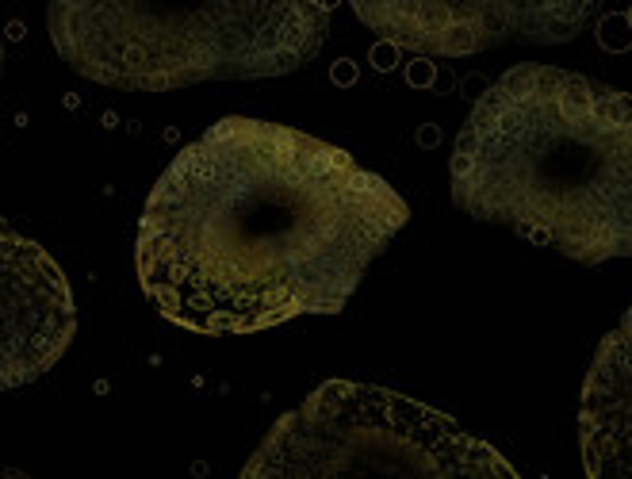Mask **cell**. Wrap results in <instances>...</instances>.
<instances>
[{
  "mask_svg": "<svg viewBox=\"0 0 632 479\" xmlns=\"http://www.w3.org/2000/svg\"><path fill=\"white\" fill-rule=\"evenodd\" d=\"M410 81L414 85H429L433 81V66H429V61H414V66H410Z\"/></svg>",
  "mask_w": 632,
  "mask_h": 479,
  "instance_id": "cell-9",
  "label": "cell"
},
{
  "mask_svg": "<svg viewBox=\"0 0 632 479\" xmlns=\"http://www.w3.org/2000/svg\"><path fill=\"white\" fill-rule=\"evenodd\" d=\"M598 42L606 46V51H628L632 46V23L628 15H606L602 23H598Z\"/></svg>",
  "mask_w": 632,
  "mask_h": 479,
  "instance_id": "cell-8",
  "label": "cell"
},
{
  "mask_svg": "<svg viewBox=\"0 0 632 479\" xmlns=\"http://www.w3.org/2000/svg\"><path fill=\"white\" fill-rule=\"evenodd\" d=\"M628 23H632V15H628Z\"/></svg>",
  "mask_w": 632,
  "mask_h": 479,
  "instance_id": "cell-13",
  "label": "cell"
},
{
  "mask_svg": "<svg viewBox=\"0 0 632 479\" xmlns=\"http://www.w3.org/2000/svg\"><path fill=\"white\" fill-rule=\"evenodd\" d=\"M579 453L587 479H632V307L590 357L579 391Z\"/></svg>",
  "mask_w": 632,
  "mask_h": 479,
  "instance_id": "cell-7",
  "label": "cell"
},
{
  "mask_svg": "<svg viewBox=\"0 0 632 479\" xmlns=\"http://www.w3.org/2000/svg\"><path fill=\"white\" fill-rule=\"evenodd\" d=\"M5 479H35V475H27V472H15V468H8V472H5Z\"/></svg>",
  "mask_w": 632,
  "mask_h": 479,
  "instance_id": "cell-12",
  "label": "cell"
},
{
  "mask_svg": "<svg viewBox=\"0 0 632 479\" xmlns=\"http://www.w3.org/2000/svg\"><path fill=\"white\" fill-rule=\"evenodd\" d=\"M421 146H437V127H426V131H421Z\"/></svg>",
  "mask_w": 632,
  "mask_h": 479,
  "instance_id": "cell-11",
  "label": "cell"
},
{
  "mask_svg": "<svg viewBox=\"0 0 632 479\" xmlns=\"http://www.w3.org/2000/svg\"><path fill=\"white\" fill-rule=\"evenodd\" d=\"M238 479H522L491 441L429 403L326 380L280 414Z\"/></svg>",
  "mask_w": 632,
  "mask_h": 479,
  "instance_id": "cell-4",
  "label": "cell"
},
{
  "mask_svg": "<svg viewBox=\"0 0 632 479\" xmlns=\"http://www.w3.org/2000/svg\"><path fill=\"white\" fill-rule=\"evenodd\" d=\"M356 20L368 23L380 39L426 58H467L502 42H563L594 15L582 0H467V5H437V0H376L353 5Z\"/></svg>",
  "mask_w": 632,
  "mask_h": 479,
  "instance_id": "cell-5",
  "label": "cell"
},
{
  "mask_svg": "<svg viewBox=\"0 0 632 479\" xmlns=\"http://www.w3.org/2000/svg\"><path fill=\"white\" fill-rule=\"evenodd\" d=\"M376 66L380 70H391L395 66V46L387 42V46H376Z\"/></svg>",
  "mask_w": 632,
  "mask_h": 479,
  "instance_id": "cell-10",
  "label": "cell"
},
{
  "mask_svg": "<svg viewBox=\"0 0 632 479\" xmlns=\"http://www.w3.org/2000/svg\"><path fill=\"white\" fill-rule=\"evenodd\" d=\"M452 203L579 265L632 258V92L560 66L487 85L448 162Z\"/></svg>",
  "mask_w": 632,
  "mask_h": 479,
  "instance_id": "cell-2",
  "label": "cell"
},
{
  "mask_svg": "<svg viewBox=\"0 0 632 479\" xmlns=\"http://www.w3.org/2000/svg\"><path fill=\"white\" fill-rule=\"evenodd\" d=\"M46 27L61 61L89 81L119 92H173L200 81L296 73L326 39L330 8L303 0H219L200 8L54 0Z\"/></svg>",
  "mask_w": 632,
  "mask_h": 479,
  "instance_id": "cell-3",
  "label": "cell"
},
{
  "mask_svg": "<svg viewBox=\"0 0 632 479\" xmlns=\"http://www.w3.org/2000/svg\"><path fill=\"white\" fill-rule=\"evenodd\" d=\"M0 383L24 388L61 361L77 333V303L61 265L15 227L0 234Z\"/></svg>",
  "mask_w": 632,
  "mask_h": 479,
  "instance_id": "cell-6",
  "label": "cell"
},
{
  "mask_svg": "<svg viewBox=\"0 0 632 479\" xmlns=\"http://www.w3.org/2000/svg\"><path fill=\"white\" fill-rule=\"evenodd\" d=\"M410 207L326 138L226 116L165 165L142 207L135 273L192 333H261L342 315Z\"/></svg>",
  "mask_w": 632,
  "mask_h": 479,
  "instance_id": "cell-1",
  "label": "cell"
}]
</instances>
